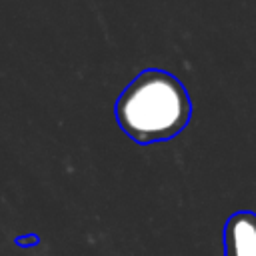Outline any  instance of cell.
Returning a JSON list of instances; mask_svg holds the SVG:
<instances>
[{
  "instance_id": "obj_2",
  "label": "cell",
  "mask_w": 256,
  "mask_h": 256,
  "mask_svg": "<svg viewBox=\"0 0 256 256\" xmlns=\"http://www.w3.org/2000/svg\"><path fill=\"white\" fill-rule=\"evenodd\" d=\"M224 256H256V214L234 212L224 226Z\"/></svg>"
},
{
  "instance_id": "obj_1",
  "label": "cell",
  "mask_w": 256,
  "mask_h": 256,
  "mask_svg": "<svg viewBox=\"0 0 256 256\" xmlns=\"http://www.w3.org/2000/svg\"><path fill=\"white\" fill-rule=\"evenodd\" d=\"M190 116L192 102L186 86L166 70L140 72L116 102L120 128L142 146L178 136Z\"/></svg>"
},
{
  "instance_id": "obj_3",
  "label": "cell",
  "mask_w": 256,
  "mask_h": 256,
  "mask_svg": "<svg viewBox=\"0 0 256 256\" xmlns=\"http://www.w3.org/2000/svg\"><path fill=\"white\" fill-rule=\"evenodd\" d=\"M14 244L18 248H34L40 244V236L34 234V232H28V234H22V236H16L14 238Z\"/></svg>"
}]
</instances>
